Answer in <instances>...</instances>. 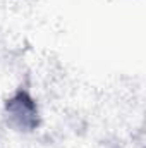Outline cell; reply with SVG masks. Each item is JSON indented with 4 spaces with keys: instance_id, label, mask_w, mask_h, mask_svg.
<instances>
[{
    "instance_id": "1",
    "label": "cell",
    "mask_w": 146,
    "mask_h": 148,
    "mask_svg": "<svg viewBox=\"0 0 146 148\" xmlns=\"http://www.w3.org/2000/svg\"><path fill=\"white\" fill-rule=\"evenodd\" d=\"M5 122L17 133H31L40 126L36 100L26 88H19L5 102Z\"/></svg>"
}]
</instances>
